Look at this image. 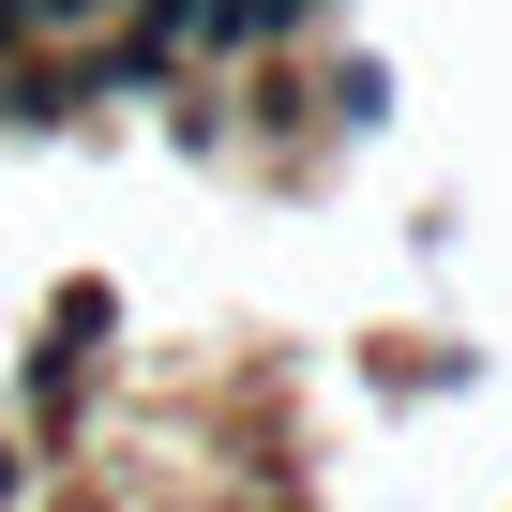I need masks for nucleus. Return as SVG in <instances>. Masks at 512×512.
Masks as SVG:
<instances>
[{
  "instance_id": "f257e3e1",
  "label": "nucleus",
  "mask_w": 512,
  "mask_h": 512,
  "mask_svg": "<svg viewBox=\"0 0 512 512\" xmlns=\"http://www.w3.org/2000/svg\"><path fill=\"white\" fill-rule=\"evenodd\" d=\"M332 121H347V136H362V121H392V76H377V61H347V76H332Z\"/></svg>"
},
{
  "instance_id": "f03ea898",
  "label": "nucleus",
  "mask_w": 512,
  "mask_h": 512,
  "mask_svg": "<svg viewBox=\"0 0 512 512\" xmlns=\"http://www.w3.org/2000/svg\"><path fill=\"white\" fill-rule=\"evenodd\" d=\"M31 31H121V0H31Z\"/></svg>"
},
{
  "instance_id": "7ed1b4c3",
  "label": "nucleus",
  "mask_w": 512,
  "mask_h": 512,
  "mask_svg": "<svg viewBox=\"0 0 512 512\" xmlns=\"http://www.w3.org/2000/svg\"><path fill=\"white\" fill-rule=\"evenodd\" d=\"M16 497H31V452H16V437H0V512H16Z\"/></svg>"
},
{
  "instance_id": "20e7f679",
  "label": "nucleus",
  "mask_w": 512,
  "mask_h": 512,
  "mask_svg": "<svg viewBox=\"0 0 512 512\" xmlns=\"http://www.w3.org/2000/svg\"><path fill=\"white\" fill-rule=\"evenodd\" d=\"M272 16H287V31H302V16H332V0H272Z\"/></svg>"
}]
</instances>
